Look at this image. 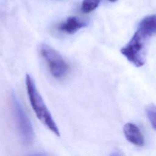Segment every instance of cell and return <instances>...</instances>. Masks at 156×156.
<instances>
[{
	"label": "cell",
	"mask_w": 156,
	"mask_h": 156,
	"mask_svg": "<svg viewBox=\"0 0 156 156\" xmlns=\"http://www.w3.org/2000/svg\"><path fill=\"white\" fill-rule=\"evenodd\" d=\"M155 31V15L146 16L139 23L130 41L121 49V54L135 66H142L145 62L147 46Z\"/></svg>",
	"instance_id": "6da1fadb"
},
{
	"label": "cell",
	"mask_w": 156,
	"mask_h": 156,
	"mask_svg": "<svg viewBox=\"0 0 156 156\" xmlns=\"http://www.w3.org/2000/svg\"><path fill=\"white\" fill-rule=\"evenodd\" d=\"M26 86L30 105L36 116L48 129L59 136V130L29 74H26Z\"/></svg>",
	"instance_id": "7a4b0ae2"
},
{
	"label": "cell",
	"mask_w": 156,
	"mask_h": 156,
	"mask_svg": "<svg viewBox=\"0 0 156 156\" xmlns=\"http://www.w3.org/2000/svg\"><path fill=\"white\" fill-rule=\"evenodd\" d=\"M10 104L20 140L24 146H29L34 142V131L28 116L13 92L10 96Z\"/></svg>",
	"instance_id": "3957f363"
},
{
	"label": "cell",
	"mask_w": 156,
	"mask_h": 156,
	"mask_svg": "<svg viewBox=\"0 0 156 156\" xmlns=\"http://www.w3.org/2000/svg\"><path fill=\"white\" fill-rule=\"evenodd\" d=\"M40 53L46 63L50 74L55 79H62L67 74L69 66L63 57L51 46L42 44Z\"/></svg>",
	"instance_id": "277c9868"
},
{
	"label": "cell",
	"mask_w": 156,
	"mask_h": 156,
	"mask_svg": "<svg viewBox=\"0 0 156 156\" xmlns=\"http://www.w3.org/2000/svg\"><path fill=\"white\" fill-rule=\"evenodd\" d=\"M123 131L126 140L132 144L138 147L144 145V136L139 127L135 124L126 123L124 126Z\"/></svg>",
	"instance_id": "5b68a950"
},
{
	"label": "cell",
	"mask_w": 156,
	"mask_h": 156,
	"mask_svg": "<svg viewBox=\"0 0 156 156\" xmlns=\"http://www.w3.org/2000/svg\"><path fill=\"white\" fill-rule=\"evenodd\" d=\"M85 26V24L80 20L77 17L71 16L62 23L58 26V29L68 34H74Z\"/></svg>",
	"instance_id": "8992f818"
},
{
	"label": "cell",
	"mask_w": 156,
	"mask_h": 156,
	"mask_svg": "<svg viewBox=\"0 0 156 156\" xmlns=\"http://www.w3.org/2000/svg\"><path fill=\"white\" fill-rule=\"evenodd\" d=\"M101 0H83L81 4V10L85 13H88L95 10L99 5Z\"/></svg>",
	"instance_id": "52a82bcc"
},
{
	"label": "cell",
	"mask_w": 156,
	"mask_h": 156,
	"mask_svg": "<svg viewBox=\"0 0 156 156\" xmlns=\"http://www.w3.org/2000/svg\"><path fill=\"white\" fill-rule=\"evenodd\" d=\"M147 118L154 130L155 129V106L154 104H150L145 108Z\"/></svg>",
	"instance_id": "ba28073f"
},
{
	"label": "cell",
	"mask_w": 156,
	"mask_h": 156,
	"mask_svg": "<svg viewBox=\"0 0 156 156\" xmlns=\"http://www.w3.org/2000/svg\"><path fill=\"white\" fill-rule=\"evenodd\" d=\"M108 1L110 2H116L118 0H108Z\"/></svg>",
	"instance_id": "9c48e42d"
}]
</instances>
